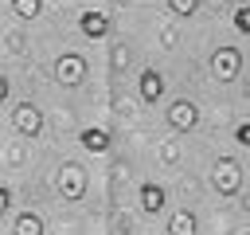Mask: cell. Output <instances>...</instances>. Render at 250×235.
<instances>
[{"instance_id": "obj_9", "label": "cell", "mask_w": 250, "mask_h": 235, "mask_svg": "<svg viewBox=\"0 0 250 235\" xmlns=\"http://www.w3.org/2000/svg\"><path fill=\"white\" fill-rule=\"evenodd\" d=\"M78 31H82L86 39H105V35L113 31V20H109L105 12H82V16H78Z\"/></svg>"}, {"instance_id": "obj_10", "label": "cell", "mask_w": 250, "mask_h": 235, "mask_svg": "<svg viewBox=\"0 0 250 235\" xmlns=\"http://www.w3.org/2000/svg\"><path fill=\"white\" fill-rule=\"evenodd\" d=\"M78 145H82L86 153H94V157H105V153H109V133L98 129V125H86V129L78 133Z\"/></svg>"}, {"instance_id": "obj_11", "label": "cell", "mask_w": 250, "mask_h": 235, "mask_svg": "<svg viewBox=\"0 0 250 235\" xmlns=\"http://www.w3.org/2000/svg\"><path fill=\"white\" fill-rule=\"evenodd\" d=\"M12 235H47V223L39 212H20L12 219Z\"/></svg>"}, {"instance_id": "obj_15", "label": "cell", "mask_w": 250, "mask_h": 235, "mask_svg": "<svg viewBox=\"0 0 250 235\" xmlns=\"http://www.w3.org/2000/svg\"><path fill=\"white\" fill-rule=\"evenodd\" d=\"M234 31H238V35H250V8H246V4L234 8Z\"/></svg>"}, {"instance_id": "obj_5", "label": "cell", "mask_w": 250, "mask_h": 235, "mask_svg": "<svg viewBox=\"0 0 250 235\" xmlns=\"http://www.w3.org/2000/svg\"><path fill=\"white\" fill-rule=\"evenodd\" d=\"M238 70H242V51H238V47H215V55H211V74H215L219 82H234Z\"/></svg>"}, {"instance_id": "obj_17", "label": "cell", "mask_w": 250, "mask_h": 235, "mask_svg": "<svg viewBox=\"0 0 250 235\" xmlns=\"http://www.w3.org/2000/svg\"><path fill=\"white\" fill-rule=\"evenodd\" d=\"M234 145H242V149L250 145V125H246V121H238V125H234Z\"/></svg>"}, {"instance_id": "obj_6", "label": "cell", "mask_w": 250, "mask_h": 235, "mask_svg": "<svg viewBox=\"0 0 250 235\" xmlns=\"http://www.w3.org/2000/svg\"><path fill=\"white\" fill-rule=\"evenodd\" d=\"M168 125H172L176 133L195 129V125H199V106H195L191 98H176V102L168 106Z\"/></svg>"}, {"instance_id": "obj_21", "label": "cell", "mask_w": 250, "mask_h": 235, "mask_svg": "<svg viewBox=\"0 0 250 235\" xmlns=\"http://www.w3.org/2000/svg\"><path fill=\"white\" fill-rule=\"evenodd\" d=\"M238 235H250V231H238Z\"/></svg>"}, {"instance_id": "obj_7", "label": "cell", "mask_w": 250, "mask_h": 235, "mask_svg": "<svg viewBox=\"0 0 250 235\" xmlns=\"http://www.w3.org/2000/svg\"><path fill=\"white\" fill-rule=\"evenodd\" d=\"M137 94H141V102L156 106V102L164 98V74H160L156 67H145V70H141V78H137Z\"/></svg>"}, {"instance_id": "obj_13", "label": "cell", "mask_w": 250, "mask_h": 235, "mask_svg": "<svg viewBox=\"0 0 250 235\" xmlns=\"http://www.w3.org/2000/svg\"><path fill=\"white\" fill-rule=\"evenodd\" d=\"M39 12H43V0H12V16H16L20 24L39 20Z\"/></svg>"}, {"instance_id": "obj_1", "label": "cell", "mask_w": 250, "mask_h": 235, "mask_svg": "<svg viewBox=\"0 0 250 235\" xmlns=\"http://www.w3.org/2000/svg\"><path fill=\"white\" fill-rule=\"evenodd\" d=\"M55 188H59L62 200L78 204V200L86 196V188H90V176H86V168H82L78 161H62L59 172H55Z\"/></svg>"}, {"instance_id": "obj_2", "label": "cell", "mask_w": 250, "mask_h": 235, "mask_svg": "<svg viewBox=\"0 0 250 235\" xmlns=\"http://www.w3.org/2000/svg\"><path fill=\"white\" fill-rule=\"evenodd\" d=\"M211 184H215V192L219 196H238L242 192V164H238V157H219L215 161V168H211Z\"/></svg>"}, {"instance_id": "obj_3", "label": "cell", "mask_w": 250, "mask_h": 235, "mask_svg": "<svg viewBox=\"0 0 250 235\" xmlns=\"http://www.w3.org/2000/svg\"><path fill=\"white\" fill-rule=\"evenodd\" d=\"M86 70H90V63H86V55H78V51H62V55L55 59V82L66 86V90L82 86Z\"/></svg>"}, {"instance_id": "obj_12", "label": "cell", "mask_w": 250, "mask_h": 235, "mask_svg": "<svg viewBox=\"0 0 250 235\" xmlns=\"http://www.w3.org/2000/svg\"><path fill=\"white\" fill-rule=\"evenodd\" d=\"M168 235H195V215L188 212V208H180V212H172L168 215V227H164Z\"/></svg>"}, {"instance_id": "obj_19", "label": "cell", "mask_w": 250, "mask_h": 235, "mask_svg": "<svg viewBox=\"0 0 250 235\" xmlns=\"http://www.w3.org/2000/svg\"><path fill=\"white\" fill-rule=\"evenodd\" d=\"M8 94H12V82H8V74H4V70H0V106H4V102H8Z\"/></svg>"}, {"instance_id": "obj_4", "label": "cell", "mask_w": 250, "mask_h": 235, "mask_svg": "<svg viewBox=\"0 0 250 235\" xmlns=\"http://www.w3.org/2000/svg\"><path fill=\"white\" fill-rule=\"evenodd\" d=\"M12 129H16L20 137L35 141V137L43 133V110H39L35 102H16V106H12Z\"/></svg>"}, {"instance_id": "obj_18", "label": "cell", "mask_w": 250, "mask_h": 235, "mask_svg": "<svg viewBox=\"0 0 250 235\" xmlns=\"http://www.w3.org/2000/svg\"><path fill=\"white\" fill-rule=\"evenodd\" d=\"M8 212H12V188H8V184H0V219H4Z\"/></svg>"}, {"instance_id": "obj_16", "label": "cell", "mask_w": 250, "mask_h": 235, "mask_svg": "<svg viewBox=\"0 0 250 235\" xmlns=\"http://www.w3.org/2000/svg\"><path fill=\"white\" fill-rule=\"evenodd\" d=\"M160 161H164V164H176V161H180V145H176V141H164V145H160Z\"/></svg>"}, {"instance_id": "obj_14", "label": "cell", "mask_w": 250, "mask_h": 235, "mask_svg": "<svg viewBox=\"0 0 250 235\" xmlns=\"http://www.w3.org/2000/svg\"><path fill=\"white\" fill-rule=\"evenodd\" d=\"M199 12V0H168V16H176V20H191Z\"/></svg>"}, {"instance_id": "obj_20", "label": "cell", "mask_w": 250, "mask_h": 235, "mask_svg": "<svg viewBox=\"0 0 250 235\" xmlns=\"http://www.w3.org/2000/svg\"><path fill=\"white\" fill-rule=\"evenodd\" d=\"M160 39H164V47H176V27H164Z\"/></svg>"}, {"instance_id": "obj_8", "label": "cell", "mask_w": 250, "mask_h": 235, "mask_svg": "<svg viewBox=\"0 0 250 235\" xmlns=\"http://www.w3.org/2000/svg\"><path fill=\"white\" fill-rule=\"evenodd\" d=\"M137 204H141V215H160V212H164V204H168V192H164L160 184L145 180V184L137 188Z\"/></svg>"}]
</instances>
